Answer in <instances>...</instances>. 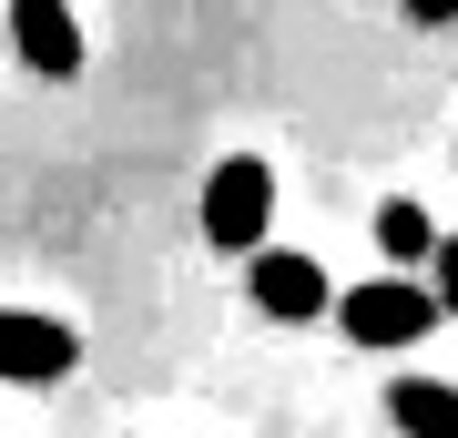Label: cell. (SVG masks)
<instances>
[{"label": "cell", "instance_id": "7a4b0ae2", "mask_svg": "<svg viewBox=\"0 0 458 438\" xmlns=\"http://www.w3.org/2000/svg\"><path fill=\"white\" fill-rule=\"evenodd\" d=\"M0 51H21L41 82H72L82 72V21H72V0H11V11H0Z\"/></svg>", "mask_w": 458, "mask_h": 438}, {"label": "cell", "instance_id": "52a82bcc", "mask_svg": "<svg viewBox=\"0 0 458 438\" xmlns=\"http://www.w3.org/2000/svg\"><path fill=\"white\" fill-rule=\"evenodd\" d=\"M377 245H387L397 265H428V245H438V225H428V214L397 194V204H377Z\"/></svg>", "mask_w": 458, "mask_h": 438}, {"label": "cell", "instance_id": "277c9868", "mask_svg": "<svg viewBox=\"0 0 458 438\" xmlns=\"http://www.w3.org/2000/svg\"><path fill=\"white\" fill-rule=\"evenodd\" d=\"M245 286H255V316H276V326H316V316H327V265H316V255L255 245V255H245Z\"/></svg>", "mask_w": 458, "mask_h": 438}, {"label": "cell", "instance_id": "6da1fadb", "mask_svg": "<svg viewBox=\"0 0 458 438\" xmlns=\"http://www.w3.org/2000/svg\"><path fill=\"white\" fill-rule=\"evenodd\" d=\"M265 225H276V174H265V153H225V163L204 174V245L255 255Z\"/></svg>", "mask_w": 458, "mask_h": 438}, {"label": "cell", "instance_id": "5b68a950", "mask_svg": "<svg viewBox=\"0 0 458 438\" xmlns=\"http://www.w3.org/2000/svg\"><path fill=\"white\" fill-rule=\"evenodd\" d=\"M82 337L62 316H31V306H0V377H72Z\"/></svg>", "mask_w": 458, "mask_h": 438}, {"label": "cell", "instance_id": "8992f818", "mask_svg": "<svg viewBox=\"0 0 458 438\" xmlns=\"http://www.w3.org/2000/svg\"><path fill=\"white\" fill-rule=\"evenodd\" d=\"M387 418L408 428V438H458V388H448V377H397V388H387Z\"/></svg>", "mask_w": 458, "mask_h": 438}, {"label": "cell", "instance_id": "3957f363", "mask_svg": "<svg viewBox=\"0 0 458 438\" xmlns=\"http://www.w3.org/2000/svg\"><path fill=\"white\" fill-rule=\"evenodd\" d=\"M336 316H346V337H357V347H408V337L438 326V296L408 286V276H387V286H346Z\"/></svg>", "mask_w": 458, "mask_h": 438}, {"label": "cell", "instance_id": "ba28073f", "mask_svg": "<svg viewBox=\"0 0 458 438\" xmlns=\"http://www.w3.org/2000/svg\"><path fill=\"white\" fill-rule=\"evenodd\" d=\"M428 296H438V316H458V235L428 245Z\"/></svg>", "mask_w": 458, "mask_h": 438}, {"label": "cell", "instance_id": "9c48e42d", "mask_svg": "<svg viewBox=\"0 0 458 438\" xmlns=\"http://www.w3.org/2000/svg\"><path fill=\"white\" fill-rule=\"evenodd\" d=\"M408 21H458V0H408Z\"/></svg>", "mask_w": 458, "mask_h": 438}]
</instances>
